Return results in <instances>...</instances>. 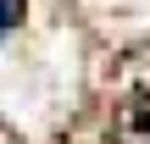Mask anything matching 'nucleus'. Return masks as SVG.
Returning a JSON list of instances; mask_svg holds the SVG:
<instances>
[{"mask_svg": "<svg viewBox=\"0 0 150 144\" xmlns=\"http://www.w3.org/2000/svg\"><path fill=\"white\" fill-rule=\"evenodd\" d=\"M11 22H22V0H0V28H11Z\"/></svg>", "mask_w": 150, "mask_h": 144, "instance_id": "2", "label": "nucleus"}, {"mask_svg": "<svg viewBox=\"0 0 150 144\" xmlns=\"http://www.w3.org/2000/svg\"><path fill=\"white\" fill-rule=\"evenodd\" d=\"M117 144H150V100L139 94L134 105H128V117H122V133H117Z\"/></svg>", "mask_w": 150, "mask_h": 144, "instance_id": "1", "label": "nucleus"}]
</instances>
